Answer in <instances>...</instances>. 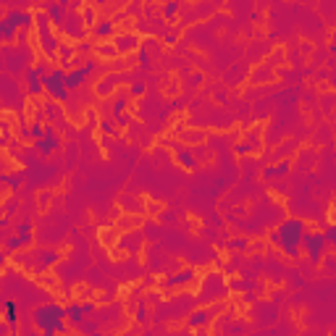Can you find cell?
Returning <instances> with one entry per match:
<instances>
[{
  "label": "cell",
  "instance_id": "30bf717a",
  "mask_svg": "<svg viewBox=\"0 0 336 336\" xmlns=\"http://www.w3.org/2000/svg\"><path fill=\"white\" fill-rule=\"evenodd\" d=\"M92 34H95L97 40H108V37L116 40V21L113 19H100L95 24V29H92Z\"/></svg>",
  "mask_w": 336,
  "mask_h": 336
},
{
  "label": "cell",
  "instance_id": "4fadbf2b",
  "mask_svg": "<svg viewBox=\"0 0 336 336\" xmlns=\"http://www.w3.org/2000/svg\"><path fill=\"white\" fill-rule=\"evenodd\" d=\"M74 53H76V48H74L71 42H61V48H58V61H61L63 66H71Z\"/></svg>",
  "mask_w": 336,
  "mask_h": 336
},
{
  "label": "cell",
  "instance_id": "3957f363",
  "mask_svg": "<svg viewBox=\"0 0 336 336\" xmlns=\"http://www.w3.org/2000/svg\"><path fill=\"white\" fill-rule=\"evenodd\" d=\"M63 315H66V310L63 307H58V305H42L37 307V312H34V323L45 331H66L63 328Z\"/></svg>",
  "mask_w": 336,
  "mask_h": 336
},
{
  "label": "cell",
  "instance_id": "e0dca14e",
  "mask_svg": "<svg viewBox=\"0 0 336 336\" xmlns=\"http://www.w3.org/2000/svg\"><path fill=\"white\" fill-rule=\"evenodd\" d=\"M97 53L102 58H113V55H119V50H116V45L113 42H105V45H97Z\"/></svg>",
  "mask_w": 336,
  "mask_h": 336
},
{
  "label": "cell",
  "instance_id": "8fae6325",
  "mask_svg": "<svg viewBox=\"0 0 336 336\" xmlns=\"http://www.w3.org/2000/svg\"><path fill=\"white\" fill-rule=\"evenodd\" d=\"M189 281H194V271L192 268H184V271L173 273V276H166L160 284H163V286H179V284H189Z\"/></svg>",
  "mask_w": 336,
  "mask_h": 336
},
{
  "label": "cell",
  "instance_id": "44dd1931",
  "mask_svg": "<svg viewBox=\"0 0 336 336\" xmlns=\"http://www.w3.org/2000/svg\"><path fill=\"white\" fill-rule=\"evenodd\" d=\"M6 318L14 323L16 320V307H14V302H6Z\"/></svg>",
  "mask_w": 336,
  "mask_h": 336
},
{
  "label": "cell",
  "instance_id": "5bb4252c",
  "mask_svg": "<svg viewBox=\"0 0 336 336\" xmlns=\"http://www.w3.org/2000/svg\"><path fill=\"white\" fill-rule=\"evenodd\" d=\"M181 8H184L181 3H166V6H160V14H163V19H168V21H171V19L181 11Z\"/></svg>",
  "mask_w": 336,
  "mask_h": 336
},
{
  "label": "cell",
  "instance_id": "d6986e66",
  "mask_svg": "<svg viewBox=\"0 0 336 336\" xmlns=\"http://www.w3.org/2000/svg\"><path fill=\"white\" fill-rule=\"evenodd\" d=\"M226 247H229V250H247V242H245V239H231Z\"/></svg>",
  "mask_w": 336,
  "mask_h": 336
},
{
  "label": "cell",
  "instance_id": "9c48e42d",
  "mask_svg": "<svg viewBox=\"0 0 336 336\" xmlns=\"http://www.w3.org/2000/svg\"><path fill=\"white\" fill-rule=\"evenodd\" d=\"M66 8H68L66 3H55V6H42V11H45V14H48V19L53 21L55 27H63V24H66V19H68V16H66Z\"/></svg>",
  "mask_w": 336,
  "mask_h": 336
},
{
  "label": "cell",
  "instance_id": "ba28073f",
  "mask_svg": "<svg viewBox=\"0 0 336 336\" xmlns=\"http://www.w3.org/2000/svg\"><path fill=\"white\" fill-rule=\"evenodd\" d=\"M82 24H84V19L71 14L66 19V24H63V32L71 34V37H76V40H82V37H87V27H82Z\"/></svg>",
  "mask_w": 336,
  "mask_h": 336
},
{
  "label": "cell",
  "instance_id": "7402d4cb",
  "mask_svg": "<svg viewBox=\"0 0 336 336\" xmlns=\"http://www.w3.org/2000/svg\"><path fill=\"white\" fill-rule=\"evenodd\" d=\"M326 239H328V242H331V245L336 247V226H331V229L326 231Z\"/></svg>",
  "mask_w": 336,
  "mask_h": 336
},
{
  "label": "cell",
  "instance_id": "ffe728a7",
  "mask_svg": "<svg viewBox=\"0 0 336 336\" xmlns=\"http://www.w3.org/2000/svg\"><path fill=\"white\" fill-rule=\"evenodd\" d=\"M100 129H102V132H108V134H119V129H116V124H113V121H100Z\"/></svg>",
  "mask_w": 336,
  "mask_h": 336
},
{
  "label": "cell",
  "instance_id": "52a82bcc",
  "mask_svg": "<svg viewBox=\"0 0 336 336\" xmlns=\"http://www.w3.org/2000/svg\"><path fill=\"white\" fill-rule=\"evenodd\" d=\"M113 45H116V50H119V53H132V50H137V48H140V34H137V32H124V34H116Z\"/></svg>",
  "mask_w": 336,
  "mask_h": 336
},
{
  "label": "cell",
  "instance_id": "7a4b0ae2",
  "mask_svg": "<svg viewBox=\"0 0 336 336\" xmlns=\"http://www.w3.org/2000/svg\"><path fill=\"white\" fill-rule=\"evenodd\" d=\"M34 21H37V32H40V45H42V50L48 53L50 58H58L61 40L53 34V21L48 19V14H45V11H37V14H34Z\"/></svg>",
  "mask_w": 336,
  "mask_h": 336
},
{
  "label": "cell",
  "instance_id": "7c38bea8",
  "mask_svg": "<svg viewBox=\"0 0 336 336\" xmlns=\"http://www.w3.org/2000/svg\"><path fill=\"white\" fill-rule=\"evenodd\" d=\"M213 312H215V307H213V310H210V307H205V310H197V312H192V315H189V326H192V328H197V326H205V323L213 318Z\"/></svg>",
  "mask_w": 336,
  "mask_h": 336
},
{
  "label": "cell",
  "instance_id": "d4e9b609",
  "mask_svg": "<svg viewBox=\"0 0 336 336\" xmlns=\"http://www.w3.org/2000/svg\"><path fill=\"white\" fill-rule=\"evenodd\" d=\"M95 336H105V333H95Z\"/></svg>",
  "mask_w": 336,
  "mask_h": 336
},
{
  "label": "cell",
  "instance_id": "6da1fadb",
  "mask_svg": "<svg viewBox=\"0 0 336 336\" xmlns=\"http://www.w3.org/2000/svg\"><path fill=\"white\" fill-rule=\"evenodd\" d=\"M305 231H307V226H305V221H299V218H286V221L279 226V245L286 250V255H292V258H297V250H299V245H302V237H305Z\"/></svg>",
  "mask_w": 336,
  "mask_h": 336
},
{
  "label": "cell",
  "instance_id": "ac0fdd59",
  "mask_svg": "<svg viewBox=\"0 0 336 336\" xmlns=\"http://www.w3.org/2000/svg\"><path fill=\"white\" fill-rule=\"evenodd\" d=\"M82 19H84V24H97L100 21V19H95V8H89V6L82 11Z\"/></svg>",
  "mask_w": 336,
  "mask_h": 336
},
{
  "label": "cell",
  "instance_id": "8992f818",
  "mask_svg": "<svg viewBox=\"0 0 336 336\" xmlns=\"http://www.w3.org/2000/svg\"><path fill=\"white\" fill-rule=\"evenodd\" d=\"M42 84H45V89H48L55 100L66 102V97H68V87H66V74L61 71V68H55V71L45 74V82H42Z\"/></svg>",
  "mask_w": 336,
  "mask_h": 336
},
{
  "label": "cell",
  "instance_id": "cb8c5ba5",
  "mask_svg": "<svg viewBox=\"0 0 336 336\" xmlns=\"http://www.w3.org/2000/svg\"><path fill=\"white\" fill-rule=\"evenodd\" d=\"M160 221H163V223H173V213H160Z\"/></svg>",
  "mask_w": 336,
  "mask_h": 336
},
{
  "label": "cell",
  "instance_id": "277c9868",
  "mask_svg": "<svg viewBox=\"0 0 336 336\" xmlns=\"http://www.w3.org/2000/svg\"><path fill=\"white\" fill-rule=\"evenodd\" d=\"M32 21H34V14L32 11H8L6 14V19L0 21V34H3V40H14V34H16V29L21 27V29H29L32 27Z\"/></svg>",
  "mask_w": 336,
  "mask_h": 336
},
{
  "label": "cell",
  "instance_id": "603a6c76",
  "mask_svg": "<svg viewBox=\"0 0 336 336\" xmlns=\"http://www.w3.org/2000/svg\"><path fill=\"white\" fill-rule=\"evenodd\" d=\"M142 92H145V84H142V82H137V84L132 87V95H142Z\"/></svg>",
  "mask_w": 336,
  "mask_h": 336
},
{
  "label": "cell",
  "instance_id": "5b68a950",
  "mask_svg": "<svg viewBox=\"0 0 336 336\" xmlns=\"http://www.w3.org/2000/svg\"><path fill=\"white\" fill-rule=\"evenodd\" d=\"M326 245H328V239L326 234H320V231H305V237H302V247L307 252V258L312 263H318L323 258V252H326Z\"/></svg>",
  "mask_w": 336,
  "mask_h": 336
},
{
  "label": "cell",
  "instance_id": "2e32d148",
  "mask_svg": "<svg viewBox=\"0 0 336 336\" xmlns=\"http://www.w3.org/2000/svg\"><path fill=\"white\" fill-rule=\"evenodd\" d=\"M286 171H289V160H284V163H279V166H271L268 171H265V176H284Z\"/></svg>",
  "mask_w": 336,
  "mask_h": 336
},
{
  "label": "cell",
  "instance_id": "9a60e30c",
  "mask_svg": "<svg viewBox=\"0 0 336 336\" xmlns=\"http://www.w3.org/2000/svg\"><path fill=\"white\" fill-rule=\"evenodd\" d=\"M176 153H179V160L187 168H194V158H192V153H187V147L184 145H176Z\"/></svg>",
  "mask_w": 336,
  "mask_h": 336
}]
</instances>
